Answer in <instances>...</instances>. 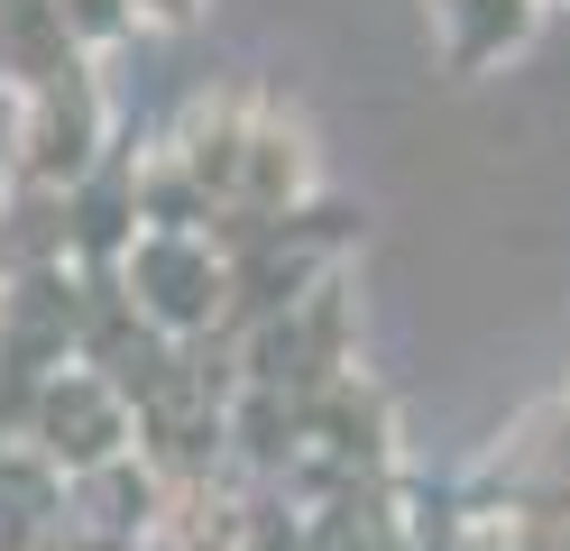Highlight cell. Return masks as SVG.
<instances>
[{
  "label": "cell",
  "mask_w": 570,
  "mask_h": 551,
  "mask_svg": "<svg viewBox=\"0 0 570 551\" xmlns=\"http://www.w3.org/2000/svg\"><path fill=\"white\" fill-rule=\"evenodd\" d=\"M0 377H10V367H0Z\"/></svg>",
  "instance_id": "obj_18"
},
{
  "label": "cell",
  "mask_w": 570,
  "mask_h": 551,
  "mask_svg": "<svg viewBox=\"0 0 570 551\" xmlns=\"http://www.w3.org/2000/svg\"><path fill=\"white\" fill-rule=\"evenodd\" d=\"M10 451H19V441H0V460H10Z\"/></svg>",
  "instance_id": "obj_17"
},
{
  "label": "cell",
  "mask_w": 570,
  "mask_h": 551,
  "mask_svg": "<svg viewBox=\"0 0 570 551\" xmlns=\"http://www.w3.org/2000/svg\"><path fill=\"white\" fill-rule=\"evenodd\" d=\"M111 157H120V129H111L101 65H75V73H56L47 92L10 101V157H0V175L47 184V194H75V184L101 175Z\"/></svg>",
  "instance_id": "obj_2"
},
{
  "label": "cell",
  "mask_w": 570,
  "mask_h": 551,
  "mask_svg": "<svg viewBox=\"0 0 570 551\" xmlns=\"http://www.w3.org/2000/svg\"><path fill=\"white\" fill-rule=\"evenodd\" d=\"M38 551H101V542H83L75 524H65V533H56V542H38Z\"/></svg>",
  "instance_id": "obj_15"
},
{
  "label": "cell",
  "mask_w": 570,
  "mask_h": 551,
  "mask_svg": "<svg viewBox=\"0 0 570 551\" xmlns=\"http://www.w3.org/2000/svg\"><path fill=\"white\" fill-rule=\"evenodd\" d=\"M56 28H65V47H75L83 65H101L111 47H129V37H138L129 0H56Z\"/></svg>",
  "instance_id": "obj_13"
},
{
  "label": "cell",
  "mask_w": 570,
  "mask_h": 551,
  "mask_svg": "<svg viewBox=\"0 0 570 551\" xmlns=\"http://www.w3.org/2000/svg\"><path fill=\"white\" fill-rule=\"evenodd\" d=\"M304 551H423L414 514H405V478H377V488L304 514Z\"/></svg>",
  "instance_id": "obj_11"
},
{
  "label": "cell",
  "mask_w": 570,
  "mask_h": 551,
  "mask_svg": "<svg viewBox=\"0 0 570 551\" xmlns=\"http://www.w3.org/2000/svg\"><path fill=\"white\" fill-rule=\"evenodd\" d=\"M248 110H258V92H194L185 101V120H175L157 147L175 166H185L203 194H212V211H230V194H239V147H248Z\"/></svg>",
  "instance_id": "obj_9"
},
{
  "label": "cell",
  "mask_w": 570,
  "mask_h": 551,
  "mask_svg": "<svg viewBox=\"0 0 570 551\" xmlns=\"http://www.w3.org/2000/svg\"><path fill=\"white\" fill-rule=\"evenodd\" d=\"M304 203H323L313 129H304L285 101H258V110H248V147H239V194H230V211L285 220V211H304Z\"/></svg>",
  "instance_id": "obj_6"
},
{
  "label": "cell",
  "mask_w": 570,
  "mask_h": 551,
  "mask_svg": "<svg viewBox=\"0 0 570 551\" xmlns=\"http://www.w3.org/2000/svg\"><path fill=\"white\" fill-rule=\"evenodd\" d=\"M360 367V304H350V276H323L295 313L248 322L230 341V377L267 386V395H323L332 377Z\"/></svg>",
  "instance_id": "obj_3"
},
{
  "label": "cell",
  "mask_w": 570,
  "mask_h": 551,
  "mask_svg": "<svg viewBox=\"0 0 570 551\" xmlns=\"http://www.w3.org/2000/svg\"><path fill=\"white\" fill-rule=\"evenodd\" d=\"M423 19H433V47H442L451 73H488L515 47H533L543 0H423Z\"/></svg>",
  "instance_id": "obj_10"
},
{
  "label": "cell",
  "mask_w": 570,
  "mask_h": 551,
  "mask_svg": "<svg viewBox=\"0 0 570 551\" xmlns=\"http://www.w3.org/2000/svg\"><path fill=\"white\" fill-rule=\"evenodd\" d=\"M129 248H138V166L120 147L101 175H83L75 194H65V257H75L83 276H120Z\"/></svg>",
  "instance_id": "obj_8"
},
{
  "label": "cell",
  "mask_w": 570,
  "mask_h": 551,
  "mask_svg": "<svg viewBox=\"0 0 570 551\" xmlns=\"http://www.w3.org/2000/svg\"><path fill=\"white\" fill-rule=\"evenodd\" d=\"M120 294L166 350L230 341V257L212 248V230H138V248L120 257Z\"/></svg>",
  "instance_id": "obj_1"
},
{
  "label": "cell",
  "mask_w": 570,
  "mask_h": 551,
  "mask_svg": "<svg viewBox=\"0 0 570 551\" xmlns=\"http://www.w3.org/2000/svg\"><path fill=\"white\" fill-rule=\"evenodd\" d=\"M129 166H138V230H212V194L166 157V147H129Z\"/></svg>",
  "instance_id": "obj_12"
},
{
  "label": "cell",
  "mask_w": 570,
  "mask_h": 551,
  "mask_svg": "<svg viewBox=\"0 0 570 551\" xmlns=\"http://www.w3.org/2000/svg\"><path fill=\"white\" fill-rule=\"evenodd\" d=\"M129 19H138V37H185L212 19V0H129Z\"/></svg>",
  "instance_id": "obj_14"
},
{
  "label": "cell",
  "mask_w": 570,
  "mask_h": 551,
  "mask_svg": "<svg viewBox=\"0 0 570 551\" xmlns=\"http://www.w3.org/2000/svg\"><path fill=\"white\" fill-rule=\"evenodd\" d=\"M19 451H38V460L65 478V488H83V478H101L111 460L138 451V414H129L120 386L92 377V367H65V377L38 386V414H28Z\"/></svg>",
  "instance_id": "obj_4"
},
{
  "label": "cell",
  "mask_w": 570,
  "mask_h": 551,
  "mask_svg": "<svg viewBox=\"0 0 570 551\" xmlns=\"http://www.w3.org/2000/svg\"><path fill=\"white\" fill-rule=\"evenodd\" d=\"M83 350V267H28L0 276V367L28 386L65 377Z\"/></svg>",
  "instance_id": "obj_5"
},
{
  "label": "cell",
  "mask_w": 570,
  "mask_h": 551,
  "mask_svg": "<svg viewBox=\"0 0 570 551\" xmlns=\"http://www.w3.org/2000/svg\"><path fill=\"white\" fill-rule=\"evenodd\" d=\"M304 451L350 469V478H396V404L350 367L323 395H304Z\"/></svg>",
  "instance_id": "obj_7"
},
{
  "label": "cell",
  "mask_w": 570,
  "mask_h": 551,
  "mask_svg": "<svg viewBox=\"0 0 570 551\" xmlns=\"http://www.w3.org/2000/svg\"><path fill=\"white\" fill-rule=\"evenodd\" d=\"M138 551H175V542H166V533H148V542H138Z\"/></svg>",
  "instance_id": "obj_16"
}]
</instances>
